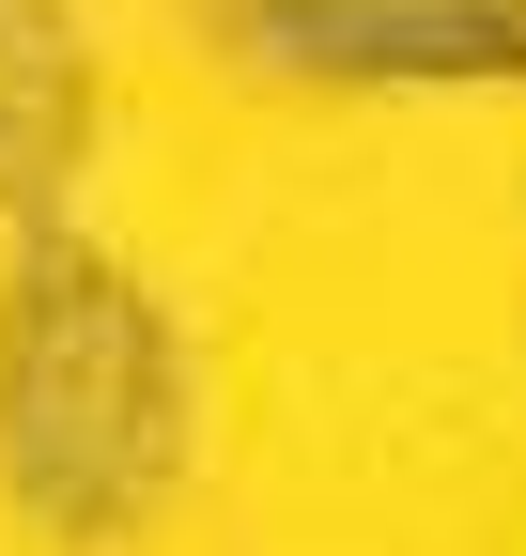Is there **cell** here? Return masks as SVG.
Wrapping results in <instances>:
<instances>
[{"label":"cell","mask_w":526,"mask_h":556,"mask_svg":"<svg viewBox=\"0 0 526 556\" xmlns=\"http://www.w3.org/2000/svg\"><path fill=\"white\" fill-rule=\"evenodd\" d=\"M186 387L171 325L140 309V278H109L93 248H32L16 309H0V464L47 526H124L186 464Z\"/></svg>","instance_id":"1"},{"label":"cell","mask_w":526,"mask_h":556,"mask_svg":"<svg viewBox=\"0 0 526 556\" xmlns=\"http://www.w3.org/2000/svg\"><path fill=\"white\" fill-rule=\"evenodd\" d=\"M263 47L341 78H526V0H248Z\"/></svg>","instance_id":"2"},{"label":"cell","mask_w":526,"mask_h":556,"mask_svg":"<svg viewBox=\"0 0 526 556\" xmlns=\"http://www.w3.org/2000/svg\"><path fill=\"white\" fill-rule=\"evenodd\" d=\"M93 139V47H78V0H0V201H62Z\"/></svg>","instance_id":"3"}]
</instances>
